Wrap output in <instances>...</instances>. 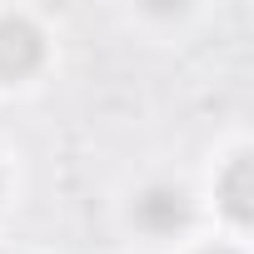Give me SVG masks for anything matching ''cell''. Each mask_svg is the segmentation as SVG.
Segmentation results:
<instances>
[{
    "label": "cell",
    "mask_w": 254,
    "mask_h": 254,
    "mask_svg": "<svg viewBox=\"0 0 254 254\" xmlns=\"http://www.w3.org/2000/svg\"><path fill=\"white\" fill-rule=\"evenodd\" d=\"M45 55V40L30 20L0 15V80H25Z\"/></svg>",
    "instance_id": "cell-1"
},
{
    "label": "cell",
    "mask_w": 254,
    "mask_h": 254,
    "mask_svg": "<svg viewBox=\"0 0 254 254\" xmlns=\"http://www.w3.org/2000/svg\"><path fill=\"white\" fill-rule=\"evenodd\" d=\"M135 224L150 229V234H175L190 224V199L185 190H170V185H155L135 199Z\"/></svg>",
    "instance_id": "cell-2"
},
{
    "label": "cell",
    "mask_w": 254,
    "mask_h": 254,
    "mask_svg": "<svg viewBox=\"0 0 254 254\" xmlns=\"http://www.w3.org/2000/svg\"><path fill=\"white\" fill-rule=\"evenodd\" d=\"M219 199H224L229 219H239V224L254 219V160H249V155H239V160L224 170V180H219Z\"/></svg>",
    "instance_id": "cell-3"
},
{
    "label": "cell",
    "mask_w": 254,
    "mask_h": 254,
    "mask_svg": "<svg viewBox=\"0 0 254 254\" xmlns=\"http://www.w3.org/2000/svg\"><path fill=\"white\" fill-rule=\"evenodd\" d=\"M204 254H234V249H204Z\"/></svg>",
    "instance_id": "cell-4"
}]
</instances>
